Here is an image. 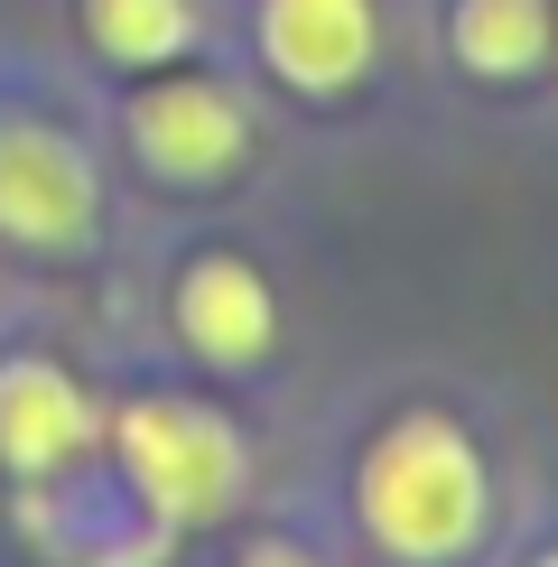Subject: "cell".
I'll return each instance as SVG.
<instances>
[{
	"label": "cell",
	"mask_w": 558,
	"mask_h": 567,
	"mask_svg": "<svg viewBox=\"0 0 558 567\" xmlns=\"http://www.w3.org/2000/svg\"><path fill=\"white\" fill-rule=\"evenodd\" d=\"M363 530L382 539L391 558L437 567L456 549L484 539V456L456 419H401V429L372 437L363 456Z\"/></svg>",
	"instance_id": "6da1fadb"
},
{
	"label": "cell",
	"mask_w": 558,
	"mask_h": 567,
	"mask_svg": "<svg viewBox=\"0 0 558 567\" xmlns=\"http://www.w3.org/2000/svg\"><path fill=\"white\" fill-rule=\"evenodd\" d=\"M122 475L158 530H186V522H215V512L242 503L251 456L196 400H131L122 410Z\"/></svg>",
	"instance_id": "7a4b0ae2"
},
{
	"label": "cell",
	"mask_w": 558,
	"mask_h": 567,
	"mask_svg": "<svg viewBox=\"0 0 558 567\" xmlns=\"http://www.w3.org/2000/svg\"><path fill=\"white\" fill-rule=\"evenodd\" d=\"M0 233L38 251H65L93 233V168L65 131L0 122Z\"/></svg>",
	"instance_id": "3957f363"
},
{
	"label": "cell",
	"mask_w": 558,
	"mask_h": 567,
	"mask_svg": "<svg viewBox=\"0 0 558 567\" xmlns=\"http://www.w3.org/2000/svg\"><path fill=\"white\" fill-rule=\"evenodd\" d=\"M131 140H140V158H149L158 177H177V186H205V177H224L232 158H242V103H232L224 84H196V75H177V84H158V93H140L131 103Z\"/></svg>",
	"instance_id": "277c9868"
},
{
	"label": "cell",
	"mask_w": 558,
	"mask_h": 567,
	"mask_svg": "<svg viewBox=\"0 0 558 567\" xmlns=\"http://www.w3.org/2000/svg\"><path fill=\"white\" fill-rule=\"evenodd\" d=\"M261 47L298 93H344L372 65V0H261Z\"/></svg>",
	"instance_id": "5b68a950"
},
{
	"label": "cell",
	"mask_w": 558,
	"mask_h": 567,
	"mask_svg": "<svg viewBox=\"0 0 558 567\" xmlns=\"http://www.w3.org/2000/svg\"><path fill=\"white\" fill-rule=\"evenodd\" d=\"M177 336L205 353V363H261L279 336V307L261 289V270L232 261V251H205L196 270L177 279Z\"/></svg>",
	"instance_id": "8992f818"
},
{
	"label": "cell",
	"mask_w": 558,
	"mask_h": 567,
	"mask_svg": "<svg viewBox=\"0 0 558 567\" xmlns=\"http://www.w3.org/2000/svg\"><path fill=\"white\" fill-rule=\"evenodd\" d=\"M84 437H93L84 391L65 382L46 353H10V363H0V456H10L19 475H56Z\"/></svg>",
	"instance_id": "52a82bcc"
},
{
	"label": "cell",
	"mask_w": 558,
	"mask_h": 567,
	"mask_svg": "<svg viewBox=\"0 0 558 567\" xmlns=\"http://www.w3.org/2000/svg\"><path fill=\"white\" fill-rule=\"evenodd\" d=\"M549 0H456L447 19V47L475 75H530V65L549 56Z\"/></svg>",
	"instance_id": "ba28073f"
},
{
	"label": "cell",
	"mask_w": 558,
	"mask_h": 567,
	"mask_svg": "<svg viewBox=\"0 0 558 567\" xmlns=\"http://www.w3.org/2000/svg\"><path fill=\"white\" fill-rule=\"evenodd\" d=\"M84 29L112 65H168L196 29V10L186 0H84Z\"/></svg>",
	"instance_id": "9c48e42d"
},
{
	"label": "cell",
	"mask_w": 558,
	"mask_h": 567,
	"mask_svg": "<svg viewBox=\"0 0 558 567\" xmlns=\"http://www.w3.org/2000/svg\"><path fill=\"white\" fill-rule=\"evenodd\" d=\"M242 567H308L298 549H261V558H242Z\"/></svg>",
	"instance_id": "30bf717a"
},
{
	"label": "cell",
	"mask_w": 558,
	"mask_h": 567,
	"mask_svg": "<svg viewBox=\"0 0 558 567\" xmlns=\"http://www.w3.org/2000/svg\"><path fill=\"white\" fill-rule=\"evenodd\" d=\"M540 567H558V558H540Z\"/></svg>",
	"instance_id": "8fae6325"
}]
</instances>
